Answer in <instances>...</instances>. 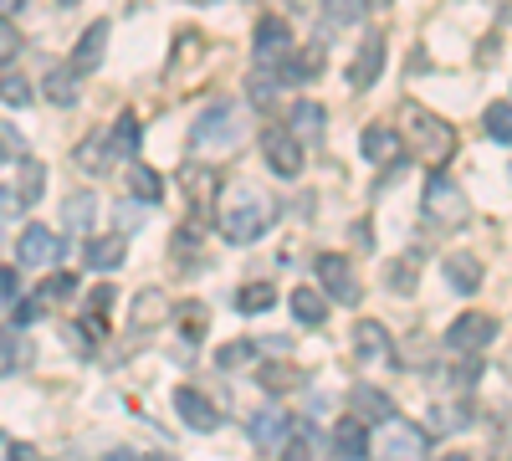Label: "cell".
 <instances>
[{
	"label": "cell",
	"mask_w": 512,
	"mask_h": 461,
	"mask_svg": "<svg viewBox=\"0 0 512 461\" xmlns=\"http://www.w3.org/2000/svg\"><path fill=\"white\" fill-rule=\"evenodd\" d=\"M272 221H277V205L251 195V200L231 205V211H221V236H226L231 246H246V241H256V236H267Z\"/></svg>",
	"instance_id": "obj_1"
},
{
	"label": "cell",
	"mask_w": 512,
	"mask_h": 461,
	"mask_svg": "<svg viewBox=\"0 0 512 461\" xmlns=\"http://www.w3.org/2000/svg\"><path fill=\"white\" fill-rule=\"evenodd\" d=\"M425 451H431V441H425L420 426H410V421H390V426L374 436L369 461H425Z\"/></svg>",
	"instance_id": "obj_2"
},
{
	"label": "cell",
	"mask_w": 512,
	"mask_h": 461,
	"mask_svg": "<svg viewBox=\"0 0 512 461\" xmlns=\"http://www.w3.org/2000/svg\"><path fill=\"white\" fill-rule=\"evenodd\" d=\"M466 190L451 180V175H431L425 180V221L431 226H461L466 221Z\"/></svg>",
	"instance_id": "obj_3"
},
{
	"label": "cell",
	"mask_w": 512,
	"mask_h": 461,
	"mask_svg": "<svg viewBox=\"0 0 512 461\" xmlns=\"http://www.w3.org/2000/svg\"><path fill=\"white\" fill-rule=\"evenodd\" d=\"M241 129H236V108L231 103H210L200 118H195V129H190V144L195 149H226L236 144Z\"/></svg>",
	"instance_id": "obj_4"
},
{
	"label": "cell",
	"mask_w": 512,
	"mask_h": 461,
	"mask_svg": "<svg viewBox=\"0 0 512 461\" xmlns=\"http://www.w3.org/2000/svg\"><path fill=\"white\" fill-rule=\"evenodd\" d=\"M318 282H323V292L333 303H349V308L359 303V277H354V267L338 257V251H323L318 257Z\"/></svg>",
	"instance_id": "obj_5"
},
{
	"label": "cell",
	"mask_w": 512,
	"mask_h": 461,
	"mask_svg": "<svg viewBox=\"0 0 512 461\" xmlns=\"http://www.w3.org/2000/svg\"><path fill=\"white\" fill-rule=\"evenodd\" d=\"M292 52V31L282 16H267V21H256V62L262 67H282Z\"/></svg>",
	"instance_id": "obj_6"
},
{
	"label": "cell",
	"mask_w": 512,
	"mask_h": 461,
	"mask_svg": "<svg viewBox=\"0 0 512 461\" xmlns=\"http://www.w3.org/2000/svg\"><path fill=\"white\" fill-rule=\"evenodd\" d=\"M492 333H497V323H492L487 313H461V318L451 323V333H446V344L461 349V354H477V349L492 344Z\"/></svg>",
	"instance_id": "obj_7"
},
{
	"label": "cell",
	"mask_w": 512,
	"mask_h": 461,
	"mask_svg": "<svg viewBox=\"0 0 512 461\" xmlns=\"http://www.w3.org/2000/svg\"><path fill=\"white\" fill-rule=\"evenodd\" d=\"M16 251H21V267H47V262L62 257V236L52 226H26Z\"/></svg>",
	"instance_id": "obj_8"
},
{
	"label": "cell",
	"mask_w": 512,
	"mask_h": 461,
	"mask_svg": "<svg viewBox=\"0 0 512 461\" xmlns=\"http://www.w3.org/2000/svg\"><path fill=\"white\" fill-rule=\"evenodd\" d=\"M262 149H267V164H272L282 180H292L297 170H303V144H297L287 129H267L262 134Z\"/></svg>",
	"instance_id": "obj_9"
},
{
	"label": "cell",
	"mask_w": 512,
	"mask_h": 461,
	"mask_svg": "<svg viewBox=\"0 0 512 461\" xmlns=\"http://www.w3.org/2000/svg\"><path fill=\"white\" fill-rule=\"evenodd\" d=\"M359 149H364V159H374V164L405 159V139H400V129H390V123H369L364 139H359Z\"/></svg>",
	"instance_id": "obj_10"
},
{
	"label": "cell",
	"mask_w": 512,
	"mask_h": 461,
	"mask_svg": "<svg viewBox=\"0 0 512 461\" xmlns=\"http://www.w3.org/2000/svg\"><path fill=\"white\" fill-rule=\"evenodd\" d=\"M349 405H354V421H359V426H364V421H379V426L395 421V400L384 395V390H374V385H354V390H349Z\"/></svg>",
	"instance_id": "obj_11"
},
{
	"label": "cell",
	"mask_w": 512,
	"mask_h": 461,
	"mask_svg": "<svg viewBox=\"0 0 512 461\" xmlns=\"http://www.w3.org/2000/svg\"><path fill=\"white\" fill-rule=\"evenodd\" d=\"M175 410H180V421H185L190 431H216V426H221L216 400H205L200 390H180V395H175Z\"/></svg>",
	"instance_id": "obj_12"
},
{
	"label": "cell",
	"mask_w": 512,
	"mask_h": 461,
	"mask_svg": "<svg viewBox=\"0 0 512 461\" xmlns=\"http://www.w3.org/2000/svg\"><path fill=\"white\" fill-rule=\"evenodd\" d=\"M379 67H384V36L369 31L364 47H359V57H354V67H349V88H374Z\"/></svg>",
	"instance_id": "obj_13"
},
{
	"label": "cell",
	"mask_w": 512,
	"mask_h": 461,
	"mask_svg": "<svg viewBox=\"0 0 512 461\" xmlns=\"http://www.w3.org/2000/svg\"><path fill=\"white\" fill-rule=\"evenodd\" d=\"M246 431H251L256 446H282L292 436V415L287 410H256L251 421H246Z\"/></svg>",
	"instance_id": "obj_14"
},
{
	"label": "cell",
	"mask_w": 512,
	"mask_h": 461,
	"mask_svg": "<svg viewBox=\"0 0 512 461\" xmlns=\"http://www.w3.org/2000/svg\"><path fill=\"white\" fill-rule=\"evenodd\" d=\"M405 123H415V134H420V144H425V154H436V159H446L451 154V134H446V123L441 118H425V108H405Z\"/></svg>",
	"instance_id": "obj_15"
},
{
	"label": "cell",
	"mask_w": 512,
	"mask_h": 461,
	"mask_svg": "<svg viewBox=\"0 0 512 461\" xmlns=\"http://www.w3.org/2000/svg\"><path fill=\"white\" fill-rule=\"evenodd\" d=\"M103 47H108V21H93L88 31H82L77 52H72V72H93L103 62Z\"/></svg>",
	"instance_id": "obj_16"
},
{
	"label": "cell",
	"mask_w": 512,
	"mask_h": 461,
	"mask_svg": "<svg viewBox=\"0 0 512 461\" xmlns=\"http://www.w3.org/2000/svg\"><path fill=\"white\" fill-rule=\"evenodd\" d=\"M123 257H128V251H123V236H93L88 251H82V262H88L93 272H118Z\"/></svg>",
	"instance_id": "obj_17"
},
{
	"label": "cell",
	"mask_w": 512,
	"mask_h": 461,
	"mask_svg": "<svg viewBox=\"0 0 512 461\" xmlns=\"http://www.w3.org/2000/svg\"><path fill=\"white\" fill-rule=\"evenodd\" d=\"M333 446H338V456H344V461H364L369 456V431L354 421V415H344V421L333 426Z\"/></svg>",
	"instance_id": "obj_18"
},
{
	"label": "cell",
	"mask_w": 512,
	"mask_h": 461,
	"mask_svg": "<svg viewBox=\"0 0 512 461\" xmlns=\"http://www.w3.org/2000/svg\"><path fill=\"white\" fill-rule=\"evenodd\" d=\"M287 134L297 139V144H303V139H318L323 134V108L318 103H292V113H287Z\"/></svg>",
	"instance_id": "obj_19"
},
{
	"label": "cell",
	"mask_w": 512,
	"mask_h": 461,
	"mask_svg": "<svg viewBox=\"0 0 512 461\" xmlns=\"http://www.w3.org/2000/svg\"><path fill=\"white\" fill-rule=\"evenodd\" d=\"M446 282H451V292H477L482 287V262L456 251V257H446Z\"/></svg>",
	"instance_id": "obj_20"
},
{
	"label": "cell",
	"mask_w": 512,
	"mask_h": 461,
	"mask_svg": "<svg viewBox=\"0 0 512 461\" xmlns=\"http://www.w3.org/2000/svg\"><path fill=\"white\" fill-rule=\"evenodd\" d=\"M41 190H47V164H36V159H21V175H16V200L21 205H36Z\"/></svg>",
	"instance_id": "obj_21"
},
{
	"label": "cell",
	"mask_w": 512,
	"mask_h": 461,
	"mask_svg": "<svg viewBox=\"0 0 512 461\" xmlns=\"http://www.w3.org/2000/svg\"><path fill=\"white\" fill-rule=\"evenodd\" d=\"M47 98H52L57 108H72V103H77V72H72V67H52V72H47Z\"/></svg>",
	"instance_id": "obj_22"
},
{
	"label": "cell",
	"mask_w": 512,
	"mask_h": 461,
	"mask_svg": "<svg viewBox=\"0 0 512 461\" xmlns=\"http://www.w3.org/2000/svg\"><path fill=\"white\" fill-rule=\"evenodd\" d=\"M93 211H98V200L82 190V195H67V216H62V231H88L93 226Z\"/></svg>",
	"instance_id": "obj_23"
},
{
	"label": "cell",
	"mask_w": 512,
	"mask_h": 461,
	"mask_svg": "<svg viewBox=\"0 0 512 461\" xmlns=\"http://www.w3.org/2000/svg\"><path fill=\"white\" fill-rule=\"evenodd\" d=\"M272 303H277L272 282H246V287L236 292V313H267Z\"/></svg>",
	"instance_id": "obj_24"
},
{
	"label": "cell",
	"mask_w": 512,
	"mask_h": 461,
	"mask_svg": "<svg viewBox=\"0 0 512 461\" xmlns=\"http://www.w3.org/2000/svg\"><path fill=\"white\" fill-rule=\"evenodd\" d=\"M292 313L303 318V323H323L328 318V298H323V292H313V287H297L292 292Z\"/></svg>",
	"instance_id": "obj_25"
},
{
	"label": "cell",
	"mask_w": 512,
	"mask_h": 461,
	"mask_svg": "<svg viewBox=\"0 0 512 461\" xmlns=\"http://www.w3.org/2000/svg\"><path fill=\"white\" fill-rule=\"evenodd\" d=\"M256 380H262V390H297V385H303V369H292V364H262V369H256Z\"/></svg>",
	"instance_id": "obj_26"
},
{
	"label": "cell",
	"mask_w": 512,
	"mask_h": 461,
	"mask_svg": "<svg viewBox=\"0 0 512 461\" xmlns=\"http://www.w3.org/2000/svg\"><path fill=\"white\" fill-rule=\"evenodd\" d=\"M108 149H113V154H134V149H139V118H134V113H118L113 134H108Z\"/></svg>",
	"instance_id": "obj_27"
},
{
	"label": "cell",
	"mask_w": 512,
	"mask_h": 461,
	"mask_svg": "<svg viewBox=\"0 0 512 461\" xmlns=\"http://www.w3.org/2000/svg\"><path fill=\"white\" fill-rule=\"evenodd\" d=\"M77 292V277L72 272H57V277H47L41 282V298H36V308H57V303H67Z\"/></svg>",
	"instance_id": "obj_28"
},
{
	"label": "cell",
	"mask_w": 512,
	"mask_h": 461,
	"mask_svg": "<svg viewBox=\"0 0 512 461\" xmlns=\"http://www.w3.org/2000/svg\"><path fill=\"white\" fill-rule=\"evenodd\" d=\"M482 129L497 139V144H512V103H492L482 113Z\"/></svg>",
	"instance_id": "obj_29"
},
{
	"label": "cell",
	"mask_w": 512,
	"mask_h": 461,
	"mask_svg": "<svg viewBox=\"0 0 512 461\" xmlns=\"http://www.w3.org/2000/svg\"><path fill=\"white\" fill-rule=\"evenodd\" d=\"M108 159H113V149H108V139H103V134H93L88 144L77 149V164H82L88 175H103V164H108Z\"/></svg>",
	"instance_id": "obj_30"
},
{
	"label": "cell",
	"mask_w": 512,
	"mask_h": 461,
	"mask_svg": "<svg viewBox=\"0 0 512 461\" xmlns=\"http://www.w3.org/2000/svg\"><path fill=\"white\" fill-rule=\"evenodd\" d=\"M354 339H359V354H369V359H384V354H390V333H384L379 323H359Z\"/></svg>",
	"instance_id": "obj_31"
},
{
	"label": "cell",
	"mask_w": 512,
	"mask_h": 461,
	"mask_svg": "<svg viewBox=\"0 0 512 461\" xmlns=\"http://www.w3.org/2000/svg\"><path fill=\"white\" fill-rule=\"evenodd\" d=\"M21 359H31V349H26L21 339H11V333H0V380H6Z\"/></svg>",
	"instance_id": "obj_32"
},
{
	"label": "cell",
	"mask_w": 512,
	"mask_h": 461,
	"mask_svg": "<svg viewBox=\"0 0 512 461\" xmlns=\"http://www.w3.org/2000/svg\"><path fill=\"white\" fill-rule=\"evenodd\" d=\"M16 52H21V26H16L6 11H0V67H6Z\"/></svg>",
	"instance_id": "obj_33"
},
{
	"label": "cell",
	"mask_w": 512,
	"mask_h": 461,
	"mask_svg": "<svg viewBox=\"0 0 512 461\" xmlns=\"http://www.w3.org/2000/svg\"><path fill=\"white\" fill-rule=\"evenodd\" d=\"M292 431H297V441L282 446V461H313V451H308V446H313V426H297V421H292Z\"/></svg>",
	"instance_id": "obj_34"
},
{
	"label": "cell",
	"mask_w": 512,
	"mask_h": 461,
	"mask_svg": "<svg viewBox=\"0 0 512 461\" xmlns=\"http://www.w3.org/2000/svg\"><path fill=\"white\" fill-rule=\"evenodd\" d=\"M0 103L26 108V103H31V82H26V77H0Z\"/></svg>",
	"instance_id": "obj_35"
},
{
	"label": "cell",
	"mask_w": 512,
	"mask_h": 461,
	"mask_svg": "<svg viewBox=\"0 0 512 461\" xmlns=\"http://www.w3.org/2000/svg\"><path fill=\"white\" fill-rule=\"evenodd\" d=\"M384 282L400 287V292H410V287H415V251H405V257H400L390 272H384Z\"/></svg>",
	"instance_id": "obj_36"
},
{
	"label": "cell",
	"mask_w": 512,
	"mask_h": 461,
	"mask_svg": "<svg viewBox=\"0 0 512 461\" xmlns=\"http://www.w3.org/2000/svg\"><path fill=\"white\" fill-rule=\"evenodd\" d=\"M134 195H144V200H159L164 195V180L149 170V164H134Z\"/></svg>",
	"instance_id": "obj_37"
},
{
	"label": "cell",
	"mask_w": 512,
	"mask_h": 461,
	"mask_svg": "<svg viewBox=\"0 0 512 461\" xmlns=\"http://www.w3.org/2000/svg\"><path fill=\"white\" fill-rule=\"evenodd\" d=\"M164 318V298H159V292H144V298L134 303V323L144 328V323H159Z\"/></svg>",
	"instance_id": "obj_38"
},
{
	"label": "cell",
	"mask_w": 512,
	"mask_h": 461,
	"mask_svg": "<svg viewBox=\"0 0 512 461\" xmlns=\"http://www.w3.org/2000/svg\"><path fill=\"white\" fill-rule=\"evenodd\" d=\"M246 359H256V344H251V339H241V344H226V349L216 354V364H221V369H236V364H246Z\"/></svg>",
	"instance_id": "obj_39"
},
{
	"label": "cell",
	"mask_w": 512,
	"mask_h": 461,
	"mask_svg": "<svg viewBox=\"0 0 512 461\" xmlns=\"http://www.w3.org/2000/svg\"><path fill=\"white\" fill-rule=\"evenodd\" d=\"M456 426H466V415L456 405H436L431 410V431H456Z\"/></svg>",
	"instance_id": "obj_40"
},
{
	"label": "cell",
	"mask_w": 512,
	"mask_h": 461,
	"mask_svg": "<svg viewBox=\"0 0 512 461\" xmlns=\"http://www.w3.org/2000/svg\"><path fill=\"white\" fill-rule=\"evenodd\" d=\"M118 226H123V231H139V226H144V205H139V200H123V205H118Z\"/></svg>",
	"instance_id": "obj_41"
},
{
	"label": "cell",
	"mask_w": 512,
	"mask_h": 461,
	"mask_svg": "<svg viewBox=\"0 0 512 461\" xmlns=\"http://www.w3.org/2000/svg\"><path fill=\"white\" fill-rule=\"evenodd\" d=\"M11 159H21V139H16V129L0 123V164H11Z\"/></svg>",
	"instance_id": "obj_42"
},
{
	"label": "cell",
	"mask_w": 512,
	"mask_h": 461,
	"mask_svg": "<svg viewBox=\"0 0 512 461\" xmlns=\"http://www.w3.org/2000/svg\"><path fill=\"white\" fill-rule=\"evenodd\" d=\"M359 16H364V6H344V0H333V6H328V21H338V26L359 21Z\"/></svg>",
	"instance_id": "obj_43"
},
{
	"label": "cell",
	"mask_w": 512,
	"mask_h": 461,
	"mask_svg": "<svg viewBox=\"0 0 512 461\" xmlns=\"http://www.w3.org/2000/svg\"><path fill=\"white\" fill-rule=\"evenodd\" d=\"M16 287H21V277L11 267H0V298H16Z\"/></svg>",
	"instance_id": "obj_44"
},
{
	"label": "cell",
	"mask_w": 512,
	"mask_h": 461,
	"mask_svg": "<svg viewBox=\"0 0 512 461\" xmlns=\"http://www.w3.org/2000/svg\"><path fill=\"white\" fill-rule=\"evenodd\" d=\"M108 308H113V287H98V292H93V313L108 318Z\"/></svg>",
	"instance_id": "obj_45"
},
{
	"label": "cell",
	"mask_w": 512,
	"mask_h": 461,
	"mask_svg": "<svg viewBox=\"0 0 512 461\" xmlns=\"http://www.w3.org/2000/svg\"><path fill=\"white\" fill-rule=\"evenodd\" d=\"M16 205H21L16 190H0V216H16Z\"/></svg>",
	"instance_id": "obj_46"
},
{
	"label": "cell",
	"mask_w": 512,
	"mask_h": 461,
	"mask_svg": "<svg viewBox=\"0 0 512 461\" xmlns=\"http://www.w3.org/2000/svg\"><path fill=\"white\" fill-rule=\"evenodd\" d=\"M36 318H41L36 303H21V308H16V323H36Z\"/></svg>",
	"instance_id": "obj_47"
},
{
	"label": "cell",
	"mask_w": 512,
	"mask_h": 461,
	"mask_svg": "<svg viewBox=\"0 0 512 461\" xmlns=\"http://www.w3.org/2000/svg\"><path fill=\"white\" fill-rule=\"evenodd\" d=\"M103 461H144V456H134V451H113V456H103Z\"/></svg>",
	"instance_id": "obj_48"
},
{
	"label": "cell",
	"mask_w": 512,
	"mask_h": 461,
	"mask_svg": "<svg viewBox=\"0 0 512 461\" xmlns=\"http://www.w3.org/2000/svg\"><path fill=\"white\" fill-rule=\"evenodd\" d=\"M441 461H472V456H461V451H451V456H441Z\"/></svg>",
	"instance_id": "obj_49"
},
{
	"label": "cell",
	"mask_w": 512,
	"mask_h": 461,
	"mask_svg": "<svg viewBox=\"0 0 512 461\" xmlns=\"http://www.w3.org/2000/svg\"><path fill=\"white\" fill-rule=\"evenodd\" d=\"M144 461H169V456H144Z\"/></svg>",
	"instance_id": "obj_50"
}]
</instances>
